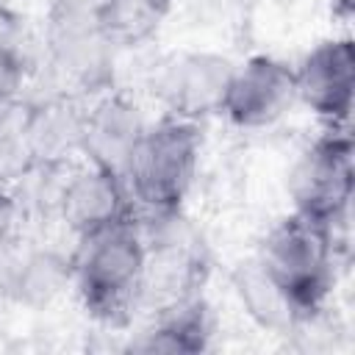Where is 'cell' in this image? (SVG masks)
<instances>
[{
  "label": "cell",
  "mask_w": 355,
  "mask_h": 355,
  "mask_svg": "<svg viewBox=\"0 0 355 355\" xmlns=\"http://www.w3.org/2000/svg\"><path fill=\"white\" fill-rule=\"evenodd\" d=\"M202 125L161 114L153 119L122 175L136 211H180L200 169Z\"/></svg>",
  "instance_id": "277c9868"
},
{
  "label": "cell",
  "mask_w": 355,
  "mask_h": 355,
  "mask_svg": "<svg viewBox=\"0 0 355 355\" xmlns=\"http://www.w3.org/2000/svg\"><path fill=\"white\" fill-rule=\"evenodd\" d=\"M47 94L94 100L114 89L116 44L100 25V0H53L44 31Z\"/></svg>",
  "instance_id": "3957f363"
},
{
  "label": "cell",
  "mask_w": 355,
  "mask_h": 355,
  "mask_svg": "<svg viewBox=\"0 0 355 355\" xmlns=\"http://www.w3.org/2000/svg\"><path fill=\"white\" fill-rule=\"evenodd\" d=\"M28 42V19L11 3L0 0V47L25 50Z\"/></svg>",
  "instance_id": "ac0fdd59"
},
{
  "label": "cell",
  "mask_w": 355,
  "mask_h": 355,
  "mask_svg": "<svg viewBox=\"0 0 355 355\" xmlns=\"http://www.w3.org/2000/svg\"><path fill=\"white\" fill-rule=\"evenodd\" d=\"M72 288L89 319L103 327H125L136 305L144 300L147 244L133 216L108 222L97 230L75 236Z\"/></svg>",
  "instance_id": "6da1fadb"
},
{
  "label": "cell",
  "mask_w": 355,
  "mask_h": 355,
  "mask_svg": "<svg viewBox=\"0 0 355 355\" xmlns=\"http://www.w3.org/2000/svg\"><path fill=\"white\" fill-rule=\"evenodd\" d=\"M297 103L294 67L277 55L255 53L233 64L219 116L239 130H266Z\"/></svg>",
  "instance_id": "8992f818"
},
{
  "label": "cell",
  "mask_w": 355,
  "mask_h": 355,
  "mask_svg": "<svg viewBox=\"0 0 355 355\" xmlns=\"http://www.w3.org/2000/svg\"><path fill=\"white\" fill-rule=\"evenodd\" d=\"M31 166H33V155L22 130V108H19V114L0 128V189H11Z\"/></svg>",
  "instance_id": "2e32d148"
},
{
  "label": "cell",
  "mask_w": 355,
  "mask_h": 355,
  "mask_svg": "<svg viewBox=\"0 0 355 355\" xmlns=\"http://www.w3.org/2000/svg\"><path fill=\"white\" fill-rule=\"evenodd\" d=\"M172 0H100V25L116 50L147 44L158 36Z\"/></svg>",
  "instance_id": "9a60e30c"
},
{
  "label": "cell",
  "mask_w": 355,
  "mask_h": 355,
  "mask_svg": "<svg viewBox=\"0 0 355 355\" xmlns=\"http://www.w3.org/2000/svg\"><path fill=\"white\" fill-rule=\"evenodd\" d=\"M230 286H233L236 302L241 305L244 316L258 330L272 333V336H288L302 327V319L294 311L291 300L269 277V272L258 263L255 255H250L233 266Z\"/></svg>",
  "instance_id": "5bb4252c"
},
{
  "label": "cell",
  "mask_w": 355,
  "mask_h": 355,
  "mask_svg": "<svg viewBox=\"0 0 355 355\" xmlns=\"http://www.w3.org/2000/svg\"><path fill=\"white\" fill-rule=\"evenodd\" d=\"M233 58L216 50H175L153 69V94L164 114L202 122L219 114Z\"/></svg>",
  "instance_id": "52a82bcc"
},
{
  "label": "cell",
  "mask_w": 355,
  "mask_h": 355,
  "mask_svg": "<svg viewBox=\"0 0 355 355\" xmlns=\"http://www.w3.org/2000/svg\"><path fill=\"white\" fill-rule=\"evenodd\" d=\"M150 119L144 108L125 92L108 89L86 103V122H83V155L100 169L114 175H125Z\"/></svg>",
  "instance_id": "9c48e42d"
},
{
  "label": "cell",
  "mask_w": 355,
  "mask_h": 355,
  "mask_svg": "<svg viewBox=\"0 0 355 355\" xmlns=\"http://www.w3.org/2000/svg\"><path fill=\"white\" fill-rule=\"evenodd\" d=\"M28 75H31V67H28L25 50L0 47V97L22 100Z\"/></svg>",
  "instance_id": "e0dca14e"
},
{
  "label": "cell",
  "mask_w": 355,
  "mask_h": 355,
  "mask_svg": "<svg viewBox=\"0 0 355 355\" xmlns=\"http://www.w3.org/2000/svg\"><path fill=\"white\" fill-rule=\"evenodd\" d=\"M19 225H22L19 202L14 200V194L8 189H0V258L14 247Z\"/></svg>",
  "instance_id": "d6986e66"
},
{
  "label": "cell",
  "mask_w": 355,
  "mask_h": 355,
  "mask_svg": "<svg viewBox=\"0 0 355 355\" xmlns=\"http://www.w3.org/2000/svg\"><path fill=\"white\" fill-rule=\"evenodd\" d=\"M352 136L347 125L324 128V133L300 150L288 169L286 191L291 211L341 230L352 202Z\"/></svg>",
  "instance_id": "5b68a950"
},
{
  "label": "cell",
  "mask_w": 355,
  "mask_h": 355,
  "mask_svg": "<svg viewBox=\"0 0 355 355\" xmlns=\"http://www.w3.org/2000/svg\"><path fill=\"white\" fill-rule=\"evenodd\" d=\"M338 244V227L300 211L283 214L258 241V263L291 300L302 324L324 311L336 288Z\"/></svg>",
  "instance_id": "7a4b0ae2"
},
{
  "label": "cell",
  "mask_w": 355,
  "mask_h": 355,
  "mask_svg": "<svg viewBox=\"0 0 355 355\" xmlns=\"http://www.w3.org/2000/svg\"><path fill=\"white\" fill-rule=\"evenodd\" d=\"M133 208L125 180L89 161H78L67 169L58 191L55 216L75 233L83 236L108 222L128 216Z\"/></svg>",
  "instance_id": "30bf717a"
},
{
  "label": "cell",
  "mask_w": 355,
  "mask_h": 355,
  "mask_svg": "<svg viewBox=\"0 0 355 355\" xmlns=\"http://www.w3.org/2000/svg\"><path fill=\"white\" fill-rule=\"evenodd\" d=\"M83 122L86 103L44 94L39 100L22 103V130L33 155V164L69 169L83 155Z\"/></svg>",
  "instance_id": "8fae6325"
},
{
  "label": "cell",
  "mask_w": 355,
  "mask_h": 355,
  "mask_svg": "<svg viewBox=\"0 0 355 355\" xmlns=\"http://www.w3.org/2000/svg\"><path fill=\"white\" fill-rule=\"evenodd\" d=\"M214 338V319L202 291L172 297L155 308L153 322L128 341L130 352L194 355L205 352Z\"/></svg>",
  "instance_id": "7c38bea8"
},
{
  "label": "cell",
  "mask_w": 355,
  "mask_h": 355,
  "mask_svg": "<svg viewBox=\"0 0 355 355\" xmlns=\"http://www.w3.org/2000/svg\"><path fill=\"white\" fill-rule=\"evenodd\" d=\"M330 6H333V11H336L341 19H349V14H352V0H330Z\"/></svg>",
  "instance_id": "ffe728a7"
},
{
  "label": "cell",
  "mask_w": 355,
  "mask_h": 355,
  "mask_svg": "<svg viewBox=\"0 0 355 355\" xmlns=\"http://www.w3.org/2000/svg\"><path fill=\"white\" fill-rule=\"evenodd\" d=\"M294 67L297 103H302L324 128H344L355 97V44L349 33L316 42Z\"/></svg>",
  "instance_id": "ba28073f"
},
{
  "label": "cell",
  "mask_w": 355,
  "mask_h": 355,
  "mask_svg": "<svg viewBox=\"0 0 355 355\" xmlns=\"http://www.w3.org/2000/svg\"><path fill=\"white\" fill-rule=\"evenodd\" d=\"M72 288V255L55 247H28L0 277V291L19 308L47 311Z\"/></svg>",
  "instance_id": "4fadbf2b"
}]
</instances>
